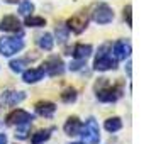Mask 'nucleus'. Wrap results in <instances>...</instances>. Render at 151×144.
Wrapping results in <instances>:
<instances>
[{
	"label": "nucleus",
	"mask_w": 151,
	"mask_h": 144,
	"mask_svg": "<svg viewBox=\"0 0 151 144\" xmlns=\"http://www.w3.org/2000/svg\"><path fill=\"white\" fill-rule=\"evenodd\" d=\"M95 95L97 98L104 103H112L117 102L122 97V83L110 85L109 78H100L95 83Z\"/></svg>",
	"instance_id": "f257e3e1"
},
{
	"label": "nucleus",
	"mask_w": 151,
	"mask_h": 144,
	"mask_svg": "<svg viewBox=\"0 0 151 144\" xmlns=\"http://www.w3.org/2000/svg\"><path fill=\"white\" fill-rule=\"evenodd\" d=\"M93 68L97 71H109V69L117 68V59L112 56V46L109 42H105L99 48V54L93 61Z\"/></svg>",
	"instance_id": "f03ea898"
},
{
	"label": "nucleus",
	"mask_w": 151,
	"mask_h": 144,
	"mask_svg": "<svg viewBox=\"0 0 151 144\" xmlns=\"http://www.w3.org/2000/svg\"><path fill=\"white\" fill-rule=\"evenodd\" d=\"M26 46L24 42V36L19 37H0V54L2 56H12L21 53Z\"/></svg>",
	"instance_id": "7ed1b4c3"
},
{
	"label": "nucleus",
	"mask_w": 151,
	"mask_h": 144,
	"mask_svg": "<svg viewBox=\"0 0 151 144\" xmlns=\"http://www.w3.org/2000/svg\"><path fill=\"white\" fill-rule=\"evenodd\" d=\"M92 19L97 24H100V26L110 24V22L114 21V10L107 4H95L92 7Z\"/></svg>",
	"instance_id": "20e7f679"
},
{
	"label": "nucleus",
	"mask_w": 151,
	"mask_h": 144,
	"mask_svg": "<svg viewBox=\"0 0 151 144\" xmlns=\"http://www.w3.org/2000/svg\"><path fill=\"white\" fill-rule=\"evenodd\" d=\"M80 134L88 144H99V141H100V129H99V124H97V120L93 117L87 119V122L82 127Z\"/></svg>",
	"instance_id": "39448f33"
},
{
	"label": "nucleus",
	"mask_w": 151,
	"mask_h": 144,
	"mask_svg": "<svg viewBox=\"0 0 151 144\" xmlns=\"http://www.w3.org/2000/svg\"><path fill=\"white\" fill-rule=\"evenodd\" d=\"M87 26H88V17L85 14V10H80L78 14L71 15L68 19V22H66V29L75 32V34H82L87 29Z\"/></svg>",
	"instance_id": "423d86ee"
},
{
	"label": "nucleus",
	"mask_w": 151,
	"mask_h": 144,
	"mask_svg": "<svg viewBox=\"0 0 151 144\" xmlns=\"http://www.w3.org/2000/svg\"><path fill=\"white\" fill-rule=\"evenodd\" d=\"M41 68L44 69V73H48L49 76H58V75H63V71H65V63H63L61 58L51 56V58H48L46 61L42 63Z\"/></svg>",
	"instance_id": "0eeeda50"
},
{
	"label": "nucleus",
	"mask_w": 151,
	"mask_h": 144,
	"mask_svg": "<svg viewBox=\"0 0 151 144\" xmlns=\"http://www.w3.org/2000/svg\"><path fill=\"white\" fill-rule=\"evenodd\" d=\"M32 119H34V117L31 115L29 112H26V110H22V109H15L7 115L5 122H7L9 125H21V124L32 122Z\"/></svg>",
	"instance_id": "6e6552de"
},
{
	"label": "nucleus",
	"mask_w": 151,
	"mask_h": 144,
	"mask_svg": "<svg viewBox=\"0 0 151 144\" xmlns=\"http://www.w3.org/2000/svg\"><path fill=\"white\" fill-rule=\"evenodd\" d=\"M0 31H4V32H19L21 31V22L15 15H5L0 21Z\"/></svg>",
	"instance_id": "1a4fd4ad"
},
{
	"label": "nucleus",
	"mask_w": 151,
	"mask_h": 144,
	"mask_svg": "<svg viewBox=\"0 0 151 144\" xmlns=\"http://www.w3.org/2000/svg\"><path fill=\"white\" fill-rule=\"evenodd\" d=\"M114 54H116V59H126L131 56V42L126 41V39H121L114 44Z\"/></svg>",
	"instance_id": "9d476101"
},
{
	"label": "nucleus",
	"mask_w": 151,
	"mask_h": 144,
	"mask_svg": "<svg viewBox=\"0 0 151 144\" xmlns=\"http://www.w3.org/2000/svg\"><path fill=\"white\" fill-rule=\"evenodd\" d=\"M82 127H83V124L82 120L78 119V117H68V120L65 122V132L68 134V136H78L80 132H82Z\"/></svg>",
	"instance_id": "9b49d317"
},
{
	"label": "nucleus",
	"mask_w": 151,
	"mask_h": 144,
	"mask_svg": "<svg viewBox=\"0 0 151 144\" xmlns=\"http://www.w3.org/2000/svg\"><path fill=\"white\" fill-rule=\"evenodd\" d=\"M44 75H46V73H44L42 68H31V69H27V71L22 73V80L26 83H37L44 78Z\"/></svg>",
	"instance_id": "f8f14e48"
},
{
	"label": "nucleus",
	"mask_w": 151,
	"mask_h": 144,
	"mask_svg": "<svg viewBox=\"0 0 151 144\" xmlns=\"http://www.w3.org/2000/svg\"><path fill=\"white\" fill-rule=\"evenodd\" d=\"M36 112L41 117H46V119H51L56 112V105L53 102H37L36 103Z\"/></svg>",
	"instance_id": "ddd939ff"
},
{
	"label": "nucleus",
	"mask_w": 151,
	"mask_h": 144,
	"mask_svg": "<svg viewBox=\"0 0 151 144\" xmlns=\"http://www.w3.org/2000/svg\"><path fill=\"white\" fill-rule=\"evenodd\" d=\"M24 98H26V93L24 92H12V90L4 92V95H2V100H4V103H7V105H17Z\"/></svg>",
	"instance_id": "4468645a"
},
{
	"label": "nucleus",
	"mask_w": 151,
	"mask_h": 144,
	"mask_svg": "<svg viewBox=\"0 0 151 144\" xmlns=\"http://www.w3.org/2000/svg\"><path fill=\"white\" fill-rule=\"evenodd\" d=\"M71 54H73L75 59H87V58L92 54V46H90V44H83V42L75 44V46H73V51H71Z\"/></svg>",
	"instance_id": "2eb2a0df"
},
{
	"label": "nucleus",
	"mask_w": 151,
	"mask_h": 144,
	"mask_svg": "<svg viewBox=\"0 0 151 144\" xmlns=\"http://www.w3.org/2000/svg\"><path fill=\"white\" fill-rule=\"evenodd\" d=\"M55 130V127H49V129H42L37 130L34 136H32V144H44L51 137V132Z\"/></svg>",
	"instance_id": "dca6fc26"
},
{
	"label": "nucleus",
	"mask_w": 151,
	"mask_h": 144,
	"mask_svg": "<svg viewBox=\"0 0 151 144\" xmlns=\"http://www.w3.org/2000/svg\"><path fill=\"white\" fill-rule=\"evenodd\" d=\"M37 46L41 49H44V51H51L53 49V46H55V39H53V36L51 34H42L39 36V39H37Z\"/></svg>",
	"instance_id": "f3484780"
},
{
	"label": "nucleus",
	"mask_w": 151,
	"mask_h": 144,
	"mask_svg": "<svg viewBox=\"0 0 151 144\" xmlns=\"http://www.w3.org/2000/svg\"><path fill=\"white\" fill-rule=\"evenodd\" d=\"M104 125L109 132H117V130L122 129V120H121V117H110V119L105 120Z\"/></svg>",
	"instance_id": "a211bd4d"
},
{
	"label": "nucleus",
	"mask_w": 151,
	"mask_h": 144,
	"mask_svg": "<svg viewBox=\"0 0 151 144\" xmlns=\"http://www.w3.org/2000/svg\"><path fill=\"white\" fill-rule=\"evenodd\" d=\"M26 26H29V27H44L46 26V19L44 17H37V15H27L26 17Z\"/></svg>",
	"instance_id": "6ab92c4d"
},
{
	"label": "nucleus",
	"mask_w": 151,
	"mask_h": 144,
	"mask_svg": "<svg viewBox=\"0 0 151 144\" xmlns=\"http://www.w3.org/2000/svg\"><path fill=\"white\" fill-rule=\"evenodd\" d=\"M76 90L75 88H66V90H63V93H61V102H65V103H73L76 100Z\"/></svg>",
	"instance_id": "aec40b11"
},
{
	"label": "nucleus",
	"mask_w": 151,
	"mask_h": 144,
	"mask_svg": "<svg viewBox=\"0 0 151 144\" xmlns=\"http://www.w3.org/2000/svg\"><path fill=\"white\" fill-rule=\"evenodd\" d=\"M34 12V5H32V2H29V0H24V2H21V5H19V14L22 15H31Z\"/></svg>",
	"instance_id": "412c9836"
},
{
	"label": "nucleus",
	"mask_w": 151,
	"mask_h": 144,
	"mask_svg": "<svg viewBox=\"0 0 151 144\" xmlns=\"http://www.w3.org/2000/svg\"><path fill=\"white\" fill-rule=\"evenodd\" d=\"M29 127H31V122H29V124H21V125H17V130H15V137H19V139H27Z\"/></svg>",
	"instance_id": "4be33fe9"
},
{
	"label": "nucleus",
	"mask_w": 151,
	"mask_h": 144,
	"mask_svg": "<svg viewBox=\"0 0 151 144\" xmlns=\"http://www.w3.org/2000/svg\"><path fill=\"white\" fill-rule=\"evenodd\" d=\"M26 63H27V59H14V61H10V69L12 71H15V73H21L22 68L26 66Z\"/></svg>",
	"instance_id": "5701e85b"
},
{
	"label": "nucleus",
	"mask_w": 151,
	"mask_h": 144,
	"mask_svg": "<svg viewBox=\"0 0 151 144\" xmlns=\"http://www.w3.org/2000/svg\"><path fill=\"white\" fill-rule=\"evenodd\" d=\"M131 12H132V7H131V5H126V7H124V19L127 22V26L132 27V14H131Z\"/></svg>",
	"instance_id": "b1692460"
},
{
	"label": "nucleus",
	"mask_w": 151,
	"mask_h": 144,
	"mask_svg": "<svg viewBox=\"0 0 151 144\" xmlns=\"http://www.w3.org/2000/svg\"><path fill=\"white\" fill-rule=\"evenodd\" d=\"M56 36H58V41L60 42H66L68 39V31L63 27H56Z\"/></svg>",
	"instance_id": "393cba45"
},
{
	"label": "nucleus",
	"mask_w": 151,
	"mask_h": 144,
	"mask_svg": "<svg viewBox=\"0 0 151 144\" xmlns=\"http://www.w3.org/2000/svg\"><path fill=\"white\" fill-rule=\"evenodd\" d=\"M83 64H85V59H76L75 63H71L70 64V69H73V71H78V69L83 68Z\"/></svg>",
	"instance_id": "a878e982"
},
{
	"label": "nucleus",
	"mask_w": 151,
	"mask_h": 144,
	"mask_svg": "<svg viewBox=\"0 0 151 144\" xmlns=\"http://www.w3.org/2000/svg\"><path fill=\"white\" fill-rule=\"evenodd\" d=\"M0 144H7V136L5 134H0Z\"/></svg>",
	"instance_id": "bb28decb"
},
{
	"label": "nucleus",
	"mask_w": 151,
	"mask_h": 144,
	"mask_svg": "<svg viewBox=\"0 0 151 144\" xmlns=\"http://www.w3.org/2000/svg\"><path fill=\"white\" fill-rule=\"evenodd\" d=\"M4 2H7V4H17V2H21V0H4Z\"/></svg>",
	"instance_id": "cd10ccee"
},
{
	"label": "nucleus",
	"mask_w": 151,
	"mask_h": 144,
	"mask_svg": "<svg viewBox=\"0 0 151 144\" xmlns=\"http://www.w3.org/2000/svg\"><path fill=\"white\" fill-rule=\"evenodd\" d=\"M71 144H85V143H71Z\"/></svg>",
	"instance_id": "c85d7f7f"
}]
</instances>
